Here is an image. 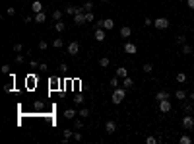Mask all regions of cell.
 Wrapping results in <instances>:
<instances>
[{"label":"cell","instance_id":"cell-1","mask_svg":"<svg viewBox=\"0 0 194 144\" xmlns=\"http://www.w3.org/2000/svg\"><path fill=\"white\" fill-rule=\"evenodd\" d=\"M124 98H126V88H124V86H122V88L119 86V88H115V92H113V99H111V101L115 103V105H120V101H122Z\"/></svg>","mask_w":194,"mask_h":144},{"label":"cell","instance_id":"cell-2","mask_svg":"<svg viewBox=\"0 0 194 144\" xmlns=\"http://www.w3.org/2000/svg\"><path fill=\"white\" fill-rule=\"evenodd\" d=\"M97 27H103V29H113V27H115V22H113L111 18H103L101 22H97V23H95V29H97Z\"/></svg>","mask_w":194,"mask_h":144},{"label":"cell","instance_id":"cell-3","mask_svg":"<svg viewBox=\"0 0 194 144\" xmlns=\"http://www.w3.org/2000/svg\"><path fill=\"white\" fill-rule=\"evenodd\" d=\"M183 129H185V130L194 129V117L190 115V113H186V115L183 117Z\"/></svg>","mask_w":194,"mask_h":144},{"label":"cell","instance_id":"cell-4","mask_svg":"<svg viewBox=\"0 0 194 144\" xmlns=\"http://www.w3.org/2000/svg\"><path fill=\"white\" fill-rule=\"evenodd\" d=\"M153 27H157V29H167V27H169V20L163 18V16H161V18H155V20H153Z\"/></svg>","mask_w":194,"mask_h":144},{"label":"cell","instance_id":"cell-5","mask_svg":"<svg viewBox=\"0 0 194 144\" xmlns=\"http://www.w3.org/2000/svg\"><path fill=\"white\" fill-rule=\"evenodd\" d=\"M74 23H76V25H83V23H86V10H83V8L74 16Z\"/></svg>","mask_w":194,"mask_h":144},{"label":"cell","instance_id":"cell-6","mask_svg":"<svg viewBox=\"0 0 194 144\" xmlns=\"http://www.w3.org/2000/svg\"><path fill=\"white\" fill-rule=\"evenodd\" d=\"M78 53H80V43H78V41H72V43H68V55L76 56Z\"/></svg>","mask_w":194,"mask_h":144},{"label":"cell","instance_id":"cell-7","mask_svg":"<svg viewBox=\"0 0 194 144\" xmlns=\"http://www.w3.org/2000/svg\"><path fill=\"white\" fill-rule=\"evenodd\" d=\"M93 37H95V41L103 43V41H105V29H103V27H97L95 31H93Z\"/></svg>","mask_w":194,"mask_h":144},{"label":"cell","instance_id":"cell-8","mask_svg":"<svg viewBox=\"0 0 194 144\" xmlns=\"http://www.w3.org/2000/svg\"><path fill=\"white\" fill-rule=\"evenodd\" d=\"M159 111H161V113H169V111H171V101H169V99H161V101H159Z\"/></svg>","mask_w":194,"mask_h":144},{"label":"cell","instance_id":"cell-9","mask_svg":"<svg viewBox=\"0 0 194 144\" xmlns=\"http://www.w3.org/2000/svg\"><path fill=\"white\" fill-rule=\"evenodd\" d=\"M122 49H124V53H128V55H136V43H132V41H126Z\"/></svg>","mask_w":194,"mask_h":144},{"label":"cell","instance_id":"cell-10","mask_svg":"<svg viewBox=\"0 0 194 144\" xmlns=\"http://www.w3.org/2000/svg\"><path fill=\"white\" fill-rule=\"evenodd\" d=\"M161 99H169V92H167V90H159V92L155 93V101L159 103Z\"/></svg>","mask_w":194,"mask_h":144},{"label":"cell","instance_id":"cell-11","mask_svg":"<svg viewBox=\"0 0 194 144\" xmlns=\"http://www.w3.org/2000/svg\"><path fill=\"white\" fill-rule=\"evenodd\" d=\"M116 130V123L115 121H107V125H105V132L107 135H113Z\"/></svg>","mask_w":194,"mask_h":144},{"label":"cell","instance_id":"cell-12","mask_svg":"<svg viewBox=\"0 0 194 144\" xmlns=\"http://www.w3.org/2000/svg\"><path fill=\"white\" fill-rule=\"evenodd\" d=\"M31 10H33V14H39V12H43V4H41V0H35L31 4Z\"/></svg>","mask_w":194,"mask_h":144},{"label":"cell","instance_id":"cell-13","mask_svg":"<svg viewBox=\"0 0 194 144\" xmlns=\"http://www.w3.org/2000/svg\"><path fill=\"white\" fill-rule=\"evenodd\" d=\"M80 10H82V8H76V6L68 4V6H66V10H64V12H66V14H68V16H76V14H78V12H80Z\"/></svg>","mask_w":194,"mask_h":144},{"label":"cell","instance_id":"cell-14","mask_svg":"<svg viewBox=\"0 0 194 144\" xmlns=\"http://www.w3.org/2000/svg\"><path fill=\"white\" fill-rule=\"evenodd\" d=\"M130 33H132V29H130L128 25H122V27H120V37L128 39V37H130Z\"/></svg>","mask_w":194,"mask_h":144},{"label":"cell","instance_id":"cell-15","mask_svg":"<svg viewBox=\"0 0 194 144\" xmlns=\"http://www.w3.org/2000/svg\"><path fill=\"white\" fill-rule=\"evenodd\" d=\"M70 136H74V130H70V129H66V130H62V142H68V138Z\"/></svg>","mask_w":194,"mask_h":144},{"label":"cell","instance_id":"cell-16","mask_svg":"<svg viewBox=\"0 0 194 144\" xmlns=\"http://www.w3.org/2000/svg\"><path fill=\"white\" fill-rule=\"evenodd\" d=\"M122 86H124L126 90H130L132 86H134V82H132V78H130V76H126V78H122Z\"/></svg>","mask_w":194,"mask_h":144},{"label":"cell","instance_id":"cell-17","mask_svg":"<svg viewBox=\"0 0 194 144\" xmlns=\"http://www.w3.org/2000/svg\"><path fill=\"white\" fill-rule=\"evenodd\" d=\"M35 22H37V23H45V22H47L45 12H39V14H35Z\"/></svg>","mask_w":194,"mask_h":144},{"label":"cell","instance_id":"cell-18","mask_svg":"<svg viewBox=\"0 0 194 144\" xmlns=\"http://www.w3.org/2000/svg\"><path fill=\"white\" fill-rule=\"evenodd\" d=\"M116 76H119V78H126V76H128V70L119 66V68H116Z\"/></svg>","mask_w":194,"mask_h":144},{"label":"cell","instance_id":"cell-19","mask_svg":"<svg viewBox=\"0 0 194 144\" xmlns=\"http://www.w3.org/2000/svg\"><path fill=\"white\" fill-rule=\"evenodd\" d=\"M175 98L180 99V101H185V99H186V92H185V90H177V92H175Z\"/></svg>","mask_w":194,"mask_h":144},{"label":"cell","instance_id":"cell-20","mask_svg":"<svg viewBox=\"0 0 194 144\" xmlns=\"http://www.w3.org/2000/svg\"><path fill=\"white\" fill-rule=\"evenodd\" d=\"M109 84H111V88L115 90V88H119V86H120L122 82H120V80H119V76L115 74V78H111V82H109Z\"/></svg>","mask_w":194,"mask_h":144},{"label":"cell","instance_id":"cell-21","mask_svg":"<svg viewBox=\"0 0 194 144\" xmlns=\"http://www.w3.org/2000/svg\"><path fill=\"white\" fill-rule=\"evenodd\" d=\"M109 64H111V61H109L107 56H101V59H99V66H101V68H107Z\"/></svg>","mask_w":194,"mask_h":144},{"label":"cell","instance_id":"cell-22","mask_svg":"<svg viewBox=\"0 0 194 144\" xmlns=\"http://www.w3.org/2000/svg\"><path fill=\"white\" fill-rule=\"evenodd\" d=\"M76 115H78V113H76L74 109H66V111H64V117H66V119H76Z\"/></svg>","mask_w":194,"mask_h":144},{"label":"cell","instance_id":"cell-23","mask_svg":"<svg viewBox=\"0 0 194 144\" xmlns=\"http://www.w3.org/2000/svg\"><path fill=\"white\" fill-rule=\"evenodd\" d=\"M55 29H56V31H64V29H66V25H64V22H62V20H60V22H56L55 23Z\"/></svg>","mask_w":194,"mask_h":144},{"label":"cell","instance_id":"cell-24","mask_svg":"<svg viewBox=\"0 0 194 144\" xmlns=\"http://www.w3.org/2000/svg\"><path fill=\"white\" fill-rule=\"evenodd\" d=\"M142 70L146 72V74H152V70H153V64H152V62H146V64L142 66Z\"/></svg>","mask_w":194,"mask_h":144},{"label":"cell","instance_id":"cell-25","mask_svg":"<svg viewBox=\"0 0 194 144\" xmlns=\"http://www.w3.org/2000/svg\"><path fill=\"white\" fill-rule=\"evenodd\" d=\"M52 18H55V22H60L62 20V10H55L52 12Z\"/></svg>","mask_w":194,"mask_h":144},{"label":"cell","instance_id":"cell-26","mask_svg":"<svg viewBox=\"0 0 194 144\" xmlns=\"http://www.w3.org/2000/svg\"><path fill=\"white\" fill-rule=\"evenodd\" d=\"M177 82H179V84L186 82V74H185V72H179V74H177Z\"/></svg>","mask_w":194,"mask_h":144},{"label":"cell","instance_id":"cell-27","mask_svg":"<svg viewBox=\"0 0 194 144\" xmlns=\"http://www.w3.org/2000/svg\"><path fill=\"white\" fill-rule=\"evenodd\" d=\"M190 142H192V138H190L188 135H183V136H180V144H190Z\"/></svg>","mask_w":194,"mask_h":144},{"label":"cell","instance_id":"cell-28","mask_svg":"<svg viewBox=\"0 0 194 144\" xmlns=\"http://www.w3.org/2000/svg\"><path fill=\"white\" fill-rule=\"evenodd\" d=\"M190 53H192V47L185 43V45H183V55H190Z\"/></svg>","mask_w":194,"mask_h":144},{"label":"cell","instance_id":"cell-29","mask_svg":"<svg viewBox=\"0 0 194 144\" xmlns=\"http://www.w3.org/2000/svg\"><path fill=\"white\" fill-rule=\"evenodd\" d=\"M78 115L80 117H89V109H88V107H83V109H80V111H78Z\"/></svg>","mask_w":194,"mask_h":144},{"label":"cell","instance_id":"cell-30","mask_svg":"<svg viewBox=\"0 0 194 144\" xmlns=\"http://www.w3.org/2000/svg\"><path fill=\"white\" fill-rule=\"evenodd\" d=\"M52 45H55V47H56V49H60V47L64 45V41H62V39H60V37H56V39H55V41H52Z\"/></svg>","mask_w":194,"mask_h":144},{"label":"cell","instance_id":"cell-31","mask_svg":"<svg viewBox=\"0 0 194 144\" xmlns=\"http://www.w3.org/2000/svg\"><path fill=\"white\" fill-rule=\"evenodd\" d=\"M177 43H179V45H185L186 37H185V35H177Z\"/></svg>","mask_w":194,"mask_h":144},{"label":"cell","instance_id":"cell-32","mask_svg":"<svg viewBox=\"0 0 194 144\" xmlns=\"http://www.w3.org/2000/svg\"><path fill=\"white\" fill-rule=\"evenodd\" d=\"M82 8L86 10V12H91V10H93V4H91V2H86V4L82 6Z\"/></svg>","mask_w":194,"mask_h":144},{"label":"cell","instance_id":"cell-33","mask_svg":"<svg viewBox=\"0 0 194 144\" xmlns=\"http://www.w3.org/2000/svg\"><path fill=\"white\" fill-rule=\"evenodd\" d=\"M93 20H95L93 12H86V22H93Z\"/></svg>","mask_w":194,"mask_h":144},{"label":"cell","instance_id":"cell-34","mask_svg":"<svg viewBox=\"0 0 194 144\" xmlns=\"http://www.w3.org/2000/svg\"><path fill=\"white\" fill-rule=\"evenodd\" d=\"M47 47H49L47 41H39V49H41V51H47Z\"/></svg>","mask_w":194,"mask_h":144},{"label":"cell","instance_id":"cell-35","mask_svg":"<svg viewBox=\"0 0 194 144\" xmlns=\"http://www.w3.org/2000/svg\"><path fill=\"white\" fill-rule=\"evenodd\" d=\"M14 51L16 53H22L23 51V45H22V43H16V45H14Z\"/></svg>","mask_w":194,"mask_h":144},{"label":"cell","instance_id":"cell-36","mask_svg":"<svg viewBox=\"0 0 194 144\" xmlns=\"http://www.w3.org/2000/svg\"><path fill=\"white\" fill-rule=\"evenodd\" d=\"M146 142H148V144H155V142H157V138H155V136H152V135H149L148 138H146Z\"/></svg>","mask_w":194,"mask_h":144},{"label":"cell","instance_id":"cell-37","mask_svg":"<svg viewBox=\"0 0 194 144\" xmlns=\"http://www.w3.org/2000/svg\"><path fill=\"white\" fill-rule=\"evenodd\" d=\"M144 25H146V27L153 25V20H152V18H146V20H144Z\"/></svg>","mask_w":194,"mask_h":144},{"label":"cell","instance_id":"cell-38","mask_svg":"<svg viewBox=\"0 0 194 144\" xmlns=\"http://www.w3.org/2000/svg\"><path fill=\"white\" fill-rule=\"evenodd\" d=\"M74 127H76V129H82V127H83V123L80 121V119H74Z\"/></svg>","mask_w":194,"mask_h":144},{"label":"cell","instance_id":"cell-39","mask_svg":"<svg viewBox=\"0 0 194 144\" xmlns=\"http://www.w3.org/2000/svg\"><path fill=\"white\" fill-rule=\"evenodd\" d=\"M12 90H14V84H6V86H4V92H12Z\"/></svg>","mask_w":194,"mask_h":144},{"label":"cell","instance_id":"cell-40","mask_svg":"<svg viewBox=\"0 0 194 144\" xmlns=\"http://www.w3.org/2000/svg\"><path fill=\"white\" fill-rule=\"evenodd\" d=\"M23 61H25V59H23V55H18V56H16V62H18V64H23Z\"/></svg>","mask_w":194,"mask_h":144},{"label":"cell","instance_id":"cell-41","mask_svg":"<svg viewBox=\"0 0 194 144\" xmlns=\"http://www.w3.org/2000/svg\"><path fill=\"white\" fill-rule=\"evenodd\" d=\"M29 66H31V68H37V66H39V62L35 61V59H33V61H29Z\"/></svg>","mask_w":194,"mask_h":144},{"label":"cell","instance_id":"cell-42","mask_svg":"<svg viewBox=\"0 0 194 144\" xmlns=\"http://www.w3.org/2000/svg\"><path fill=\"white\" fill-rule=\"evenodd\" d=\"M2 72H4V74H10V64H4V66H2Z\"/></svg>","mask_w":194,"mask_h":144},{"label":"cell","instance_id":"cell-43","mask_svg":"<svg viewBox=\"0 0 194 144\" xmlns=\"http://www.w3.org/2000/svg\"><path fill=\"white\" fill-rule=\"evenodd\" d=\"M185 111L186 113H192V105H190V103H186V105H185Z\"/></svg>","mask_w":194,"mask_h":144},{"label":"cell","instance_id":"cell-44","mask_svg":"<svg viewBox=\"0 0 194 144\" xmlns=\"http://www.w3.org/2000/svg\"><path fill=\"white\" fill-rule=\"evenodd\" d=\"M186 6H188L190 10H194V0H186Z\"/></svg>","mask_w":194,"mask_h":144},{"label":"cell","instance_id":"cell-45","mask_svg":"<svg viewBox=\"0 0 194 144\" xmlns=\"http://www.w3.org/2000/svg\"><path fill=\"white\" fill-rule=\"evenodd\" d=\"M16 14V8H12V6H10L8 8V16H14Z\"/></svg>","mask_w":194,"mask_h":144},{"label":"cell","instance_id":"cell-46","mask_svg":"<svg viewBox=\"0 0 194 144\" xmlns=\"http://www.w3.org/2000/svg\"><path fill=\"white\" fill-rule=\"evenodd\" d=\"M68 70V64H60V72H66Z\"/></svg>","mask_w":194,"mask_h":144},{"label":"cell","instance_id":"cell-47","mask_svg":"<svg viewBox=\"0 0 194 144\" xmlns=\"http://www.w3.org/2000/svg\"><path fill=\"white\" fill-rule=\"evenodd\" d=\"M39 68H41V70H47L49 66H47V62H41V64H39Z\"/></svg>","mask_w":194,"mask_h":144},{"label":"cell","instance_id":"cell-48","mask_svg":"<svg viewBox=\"0 0 194 144\" xmlns=\"http://www.w3.org/2000/svg\"><path fill=\"white\" fill-rule=\"evenodd\" d=\"M74 140H82V135H80V132H74Z\"/></svg>","mask_w":194,"mask_h":144},{"label":"cell","instance_id":"cell-49","mask_svg":"<svg viewBox=\"0 0 194 144\" xmlns=\"http://www.w3.org/2000/svg\"><path fill=\"white\" fill-rule=\"evenodd\" d=\"M190 99H192V101H194V92H192V93H190Z\"/></svg>","mask_w":194,"mask_h":144},{"label":"cell","instance_id":"cell-50","mask_svg":"<svg viewBox=\"0 0 194 144\" xmlns=\"http://www.w3.org/2000/svg\"><path fill=\"white\" fill-rule=\"evenodd\" d=\"M101 2H109V0H101Z\"/></svg>","mask_w":194,"mask_h":144},{"label":"cell","instance_id":"cell-51","mask_svg":"<svg viewBox=\"0 0 194 144\" xmlns=\"http://www.w3.org/2000/svg\"><path fill=\"white\" fill-rule=\"evenodd\" d=\"M192 31H194V25H192Z\"/></svg>","mask_w":194,"mask_h":144}]
</instances>
